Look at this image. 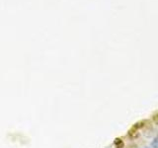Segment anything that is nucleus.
<instances>
[{
  "label": "nucleus",
  "instance_id": "1",
  "mask_svg": "<svg viewBox=\"0 0 158 148\" xmlns=\"http://www.w3.org/2000/svg\"><path fill=\"white\" fill-rule=\"evenodd\" d=\"M151 146L153 147V148H158V136H156L154 139L152 140V142H151Z\"/></svg>",
  "mask_w": 158,
  "mask_h": 148
}]
</instances>
